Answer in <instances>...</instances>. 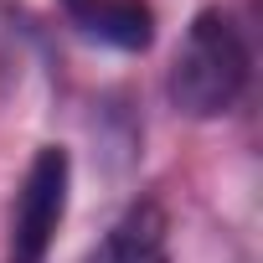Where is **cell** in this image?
I'll return each instance as SVG.
<instances>
[{
  "mask_svg": "<svg viewBox=\"0 0 263 263\" xmlns=\"http://www.w3.org/2000/svg\"><path fill=\"white\" fill-rule=\"evenodd\" d=\"M67 186H72V160L67 150L47 145L31 155L16 206H11V263H47L57 227L67 217Z\"/></svg>",
  "mask_w": 263,
  "mask_h": 263,
  "instance_id": "cell-2",
  "label": "cell"
},
{
  "mask_svg": "<svg viewBox=\"0 0 263 263\" xmlns=\"http://www.w3.org/2000/svg\"><path fill=\"white\" fill-rule=\"evenodd\" d=\"M248 72H253V57L237 21L222 11H201L186 26L181 52L171 62V103L186 119H222L237 108Z\"/></svg>",
  "mask_w": 263,
  "mask_h": 263,
  "instance_id": "cell-1",
  "label": "cell"
},
{
  "mask_svg": "<svg viewBox=\"0 0 263 263\" xmlns=\"http://www.w3.org/2000/svg\"><path fill=\"white\" fill-rule=\"evenodd\" d=\"M88 263H171V227H165V212L140 201V206H129L108 237L93 248Z\"/></svg>",
  "mask_w": 263,
  "mask_h": 263,
  "instance_id": "cell-4",
  "label": "cell"
},
{
  "mask_svg": "<svg viewBox=\"0 0 263 263\" xmlns=\"http://www.w3.org/2000/svg\"><path fill=\"white\" fill-rule=\"evenodd\" d=\"M62 11L83 36L119 52H145L155 42V11L145 0H62Z\"/></svg>",
  "mask_w": 263,
  "mask_h": 263,
  "instance_id": "cell-3",
  "label": "cell"
}]
</instances>
